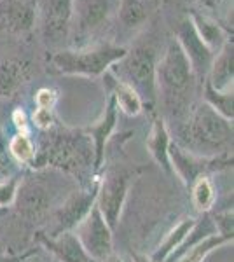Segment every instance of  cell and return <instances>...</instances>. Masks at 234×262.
<instances>
[{"label": "cell", "instance_id": "1", "mask_svg": "<svg viewBox=\"0 0 234 262\" xmlns=\"http://www.w3.org/2000/svg\"><path fill=\"white\" fill-rule=\"evenodd\" d=\"M232 142V122L224 119L220 114L206 103L199 105L180 129L182 149L201 158H217L220 152H227Z\"/></svg>", "mask_w": 234, "mask_h": 262}, {"label": "cell", "instance_id": "2", "mask_svg": "<svg viewBox=\"0 0 234 262\" xmlns=\"http://www.w3.org/2000/svg\"><path fill=\"white\" fill-rule=\"evenodd\" d=\"M194 79L196 75L184 49L180 48L177 39L169 40L163 58L156 65L157 95H163L166 105L172 111L180 108L193 91Z\"/></svg>", "mask_w": 234, "mask_h": 262}, {"label": "cell", "instance_id": "3", "mask_svg": "<svg viewBox=\"0 0 234 262\" xmlns=\"http://www.w3.org/2000/svg\"><path fill=\"white\" fill-rule=\"evenodd\" d=\"M126 53V48L116 44H98L86 49H65L54 54L53 65L61 74L100 77Z\"/></svg>", "mask_w": 234, "mask_h": 262}, {"label": "cell", "instance_id": "4", "mask_svg": "<svg viewBox=\"0 0 234 262\" xmlns=\"http://www.w3.org/2000/svg\"><path fill=\"white\" fill-rule=\"evenodd\" d=\"M156 56L148 48H135L127 51L117 63L110 69L112 74L121 82L133 88L140 100L154 101L157 100V82H156Z\"/></svg>", "mask_w": 234, "mask_h": 262}, {"label": "cell", "instance_id": "5", "mask_svg": "<svg viewBox=\"0 0 234 262\" xmlns=\"http://www.w3.org/2000/svg\"><path fill=\"white\" fill-rule=\"evenodd\" d=\"M74 234L77 236L84 250L98 262H103L109 255L114 253L112 229L105 222L103 215L100 213L96 205H93L86 217L75 226Z\"/></svg>", "mask_w": 234, "mask_h": 262}, {"label": "cell", "instance_id": "6", "mask_svg": "<svg viewBox=\"0 0 234 262\" xmlns=\"http://www.w3.org/2000/svg\"><path fill=\"white\" fill-rule=\"evenodd\" d=\"M130 179L131 173L124 170H109L98 185L95 205L110 229H114L119 222V215L122 212L130 189Z\"/></svg>", "mask_w": 234, "mask_h": 262}, {"label": "cell", "instance_id": "7", "mask_svg": "<svg viewBox=\"0 0 234 262\" xmlns=\"http://www.w3.org/2000/svg\"><path fill=\"white\" fill-rule=\"evenodd\" d=\"M177 40H178V44H180V48L184 49L196 77L206 79L215 54L206 48L205 42L199 39V35L196 33L194 25L190 23V19H185L184 23L180 25Z\"/></svg>", "mask_w": 234, "mask_h": 262}, {"label": "cell", "instance_id": "8", "mask_svg": "<svg viewBox=\"0 0 234 262\" xmlns=\"http://www.w3.org/2000/svg\"><path fill=\"white\" fill-rule=\"evenodd\" d=\"M74 14V0H42V33L49 42L65 39Z\"/></svg>", "mask_w": 234, "mask_h": 262}, {"label": "cell", "instance_id": "9", "mask_svg": "<svg viewBox=\"0 0 234 262\" xmlns=\"http://www.w3.org/2000/svg\"><path fill=\"white\" fill-rule=\"evenodd\" d=\"M169 164H172V171L177 173L178 179L184 182L185 185H193L196 179L203 177L208 170H214L215 164L220 163L217 158H201L182 149L175 142L169 143L168 149Z\"/></svg>", "mask_w": 234, "mask_h": 262}, {"label": "cell", "instance_id": "10", "mask_svg": "<svg viewBox=\"0 0 234 262\" xmlns=\"http://www.w3.org/2000/svg\"><path fill=\"white\" fill-rule=\"evenodd\" d=\"M42 243L59 262H98L84 250L77 236L72 231L59 232L56 236H44Z\"/></svg>", "mask_w": 234, "mask_h": 262}, {"label": "cell", "instance_id": "11", "mask_svg": "<svg viewBox=\"0 0 234 262\" xmlns=\"http://www.w3.org/2000/svg\"><path fill=\"white\" fill-rule=\"evenodd\" d=\"M96 191H84V192H77L70 198L65 205L61 206V210L58 212V229H56V234L59 232H65V231H70V227H75L77 224L86 217V213L91 210V206L95 205L96 201ZM53 234V236H56Z\"/></svg>", "mask_w": 234, "mask_h": 262}, {"label": "cell", "instance_id": "12", "mask_svg": "<svg viewBox=\"0 0 234 262\" xmlns=\"http://www.w3.org/2000/svg\"><path fill=\"white\" fill-rule=\"evenodd\" d=\"M116 124H117V105L116 101L110 98L103 117L88 128V133L91 135L93 142H95V168H101V164H103L105 145H107L112 131L116 129Z\"/></svg>", "mask_w": 234, "mask_h": 262}, {"label": "cell", "instance_id": "13", "mask_svg": "<svg viewBox=\"0 0 234 262\" xmlns=\"http://www.w3.org/2000/svg\"><path fill=\"white\" fill-rule=\"evenodd\" d=\"M14 203L18 205L19 212L28 219H39L48 212V196L44 187L32 182H19Z\"/></svg>", "mask_w": 234, "mask_h": 262}, {"label": "cell", "instance_id": "14", "mask_svg": "<svg viewBox=\"0 0 234 262\" xmlns=\"http://www.w3.org/2000/svg\"><path fill=\"white\" fill-rule=\"evenodd\" d=\"M232 44L231 42H225L224 48L214 56L211 61L210 72L206 75V81L219 91H227L232 90V79H234V72H232Z\"/></svg>", "mask_w": 234, "mask_h": 262}, {"label": "cell", "instance_id": "15", "mask_svg": "<svg viewBox=\"0 0 234 262\" xmlns=\"http://www.w3.org/2000/svg\"><path fill=\"white\" fill-rule=\"evenodd\" d=\"M32 67L27 60L9 58L0 63V96H12L30 79Z\"/></svg>", "mask_w": 234, "mask_h": 262}, {"label": "cell", "instance_id": "16", "mask_svg": "<svg viewBox=\"0 0 234 262\" xmlns=\"http://www.w3.org/2000/svg\"><path fill=\"white\" fill-rule=\"evenodd\" d=\"M103 75L110 90V98L116 101L119 111H122L127 116H138L143 108V101L140 100L137 91L127 86V84L119 81L112 72H105Z\"/></svg>", "mask_w": 234, "mask_h": 262}, {"label": "cell", "instance_id": "17", "mask_svg": "<svg viewBox=\"0 0 234 262\" xmlns=\"http://www.w3.org/2000/svg\"><path fill=\"white\" fill-rule=\"evenodd\" d=\"M169 143H172V138H169V131L166 128L164 121L156 119L151 128V133H148V137H147V149L152 154V158L163 166L164 171L173 173L172 164H169V158H168Z\"/></svg>", "mask_w": 234, "mask_h": 262}, {"label": "cell", "instance_id": "18", "mask_svg": "<svg viewBox=\"0 0 234 262\" xmlns=\"http://www.w3.org/2000/svg\"><path fill=\"white\" fill-rule=\"evenodd\" d=\"M194 224H196V219H193V217H187L184 221L178 222L177 226L166 234V238L161 242L159 247L148 255V259L152 262H166V259H168V257L172 255L182 243H184V239L187 238V234L190 232V229L194 227Z\"/></svg>", "mask_w": 234, "mask_h": 262}, {"label": "cell", "instance_id": "19", "mask_svg": "<svg viewBox=\"0 0 234 262\" xmlns=\"http://www.w3.org/2000/svg\"><path fill=\"white\" fill-rule=\"evenodd\" d=\"M190 23L194 25V30L199 35V39L205 42L206 48L210 49L214 54H217L220 49L224 48L225 42H229V40H225L222 28H220L215 21L206 18V16L193 14L190 16Z\"/></svg>", "mask_w": 234, "mask_h": 262}, {"label": "cell", "instance_id": "20", "mask_svg": "<svg viewBox=\"0 0 234 262\" xmlns=\"http://www.w3.org/2000/svg\"><path fill=\"white\" fill-rule=\"evenodd\" d=\"M227 243H232V239L215 232V234H210V236H206V238H203L199 243L193 245L189 250L180 253L173 262H203L211 252L224 247V245H227Z\"/></svg>", "mask_w": 234, "mask_h": 262}, {"label": "cell", "instance_id": "21", "mask_svg": "<svg viewBox=\"0 0 234 262\" xmlns=\"http://www.w3.org/2000/svg\"><path fill=\"white\" fill-rule=\"evenodd\" d=\"M112 2L110 0H84L80 7V27L93 30L101 27L103 21H107Z\"/></svg>", "mask_w": 234, "mask_h": 262}, {"label": "cell", "instance_id": "22", "mask_svg": "<svg viewBox=\"0 0 234 262\" xmlns=\"http://www.w3.org/2000/svg\"><path fill=\"white\" fill-rule=\"evenodd\" d=\"M203 96H205V103L208 105V107L214 108L217 114H220L224 119L232 122V117H234L232 90L219 91V90H215V88L205 79V91H203Z\"/></svg>", "mask_w": 234, "mask_h": 262}, {"label": "cell", "instance_id": "23", "mask_svg": "<svg viewBox=\"0 0 234 262\" xmlns=\"http://www.w3.org/2000/svg\"><path fill=\"white\" fill-rule=\"evenodd\" d=\"M148 0H121L119 18L127 28H137L148 18Z\"/></svg>", "mask_w": 234, "mask_h": 262}, {"label": "cell", "instance_id": "24", "mask_svg": "<svg viewBox=\"0 0 234 262\" xmlns=\"http://www.w3.org/2000/svg\"><path fill=\"white\" fill-rule=\"evenodd\" d=\"M35 21V9L28 2H14L7 11V25L11 30L27 32L33 27Z\"/></svg>", "mask_w": 234, "mask_h": 262}, {"label": "cell", "instance_id": "25", "mask_svg": "<svg viewBox=\"0 0 234 262\" xmlns=\"http://www.w3.org/2000/svg\"><path fill=\"white\" fill-rule=\"evenodd\" d=\"M193 201L199 212L206 213L215 205V189L206 175L199 177L193 184Z\"/></svg>", "mask_w": 234, "mask_h": 262}, {"label": "cell", "instance_id": "26", "mask_svg": "<svg viewBox=\"0 0 234 262\" xmlns=\"http://www.w3.org/2000/svg\"><path fill=\"white\" fill-rule=\"evenodd\" d=\"M9 150L11 154L14 156L16 161L28 164L35 159V147H33V142L30 140L28 135L25 133H18L12 137V140L9 142Z\"/></svg>", "mask_w": 234, "mask_h": 262}, {"label": "cell", "instance_id": "27", "mask_svg": "<svg viewBox=\"0 0 234 262\" xmlns=\"http://www.w3.org/2000/svg\"><path fill=\"white\" fill-rule=\"evenodd\" d=\"M18 185H19V180L16 179V177H11L9 180L0 182V210L14 205Z\"/></svg>", "mask_w": 234, "mask_h": 262}, {"label": "cell", "instance_id": "28", "mask_svg": "<svg viewBox=\"0 0 234 262\" xmlns=\"http://www.w3.org/2000/svg\"><path fill=\"white\" fill-rule=\"evenodd\" d=\"M35 103L39 108L53 111L54 103H56V93L53 90H49V88H40V90L35 93Z\"/></svg>", "mask_w": 234, "mask_h": 262}, {"label": "cell", "instance_id": "29", "mask_svg": "<svg viewBox=\"0 0 234 262\" xmlns=\"http://www.w3.org/2000/svg\"><path fill=\"white\" fill-rule=\"evenodd\" d=\"M32 119H33V122H35L37 128H40V129H49L51 126H53V122H54L53 111H48V108H39V107L35 108Z\"/></svg>", "mask_w": 234, "mask_h": 262}, {"label": "cell", "instance_id": "30", "mask_svg": "<svg viewBox=\"0 0 234 262\" xmlns=\"http://www.w3.org/2000/svg\"><path fill=\"white\" fill-rule=\"evenodd\" d=\"M12 122H14V126L18 128L19 133L28 135V117L23 108H16V111L12 112Z\"/></svg>", "mask_w": 234, "mask_h": 262}, {"label": "cell", "instance_id": "31", "mask_svg": "<svg viewBox=\"0 0 234 262\" xmlns=\"http://www.w3.org/2000/svg\"><path fill=\"white\" fill-rule=\"evenodd\" d=\"M21 259H23V257H7L0 252V262H19Z\"/></svg>", "mask_w": 234, "mask_h": 262}, {"label": "cell", "instance_id": "32", "mask_svg": "<svg viewBox=\"0 0 234 262\" xmlns=\"http://www.w3.org/2000/svg\"><path fill=\"white\" fill-rule=\"evenodd\" d=\"M133 262H152V260L143 255H133Z\"/></svg>", "mask_w": 234, "mask_h": 262}, {"label": "cell", "instance_id": "33", "mask_svg": "<svg viewBox=\"0 0 234 262\" xmlns=\"http://www.w3.org/2000/svg\"><path fill=\"white\" fill-rule=\"evenodd\" d=\"M103 262H124V260H122V259H119L117 255H114V253H112V255H109L107 259H105Z\"/></svg>", "mask_w": 234, "mask_h": 262}]
</instances>
